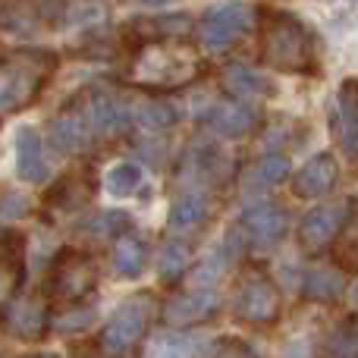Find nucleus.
<instances>
[{"label": "nucleus", "instance_id": "obj_1", "mask_svg": "<svg viewBox=\"0 0 358 358\" xmlns=\"http://www.w3.org/2000/svg\"><path fill=\"white\" fill-rule=\"evenodd\" d=\"M57 69V57L41 48H19L0 57V123L41 98Z\"/></svg>", "mask_w": 358, "mask_h": 358}, {"label": "nucleus", "instance_id": "obj_2", "mask_svg": "<svg viewBox=\"0 0 358 358\" xmlns=\"http://www.w3.org/2000/svg\"><path fill=\"white\" fill-rule=\"evenodd\" d=\"M261 60L280 73H315V35L292 13L267 10L261 22Z\"/></svg>", "mask_w": 358, "mask_h": 358}, {"label": "nucleus", "instance_id": "obj_3", "mask_svg": "<svg viewBox=\"0 0 358 358\" xmlns=\"http://www.w3.org/2000/svg\"><path fill=\"white\" fill-rule=\"evenodd\" d=\"M198 69H201V63L189 48L148 41L132 63V82L138 88H151V92H173V88H182L185 82L195 79Z\"/></svg>", "mask_w": 358, "mask_h": 358}, {"label": "nucleus", "instance_id": "obj_4", "mask_svg": "<svg viewBox=\"0 0 358 358\" xmlns=\"http://www.w3.org/2000/svg\"><path fill=\"white\" fill-rule=\"evenodd\" d=\"M155 317V299L151 292L132 296L120 305L110 315V321L101 330V349L110 358H126L132 349L142 343V336L148 334V324Z\"/></svg>", "mask_w": 358, "mask_h": 358}, {"label": "nucleus", "instance_id": "obj_5", "mask_svg": "<svg viewBox=\"0 0 358 358\" xmlns=\"http://www.w3.org/2000/svg\"><path fill=\"white\" fill-rule=\"evenodd\" d=\"M94 283H98V267H94L92 255L82 252V248H63L50 264L48 296L57 302L79 305L94 289Z\"/></svg>", "mask_w": 358, "mask_h": 358}, {"label": "nucleus", "instance_id": "obj_6", "mask_svg": "<svg viewBox=\"0 0 358 358\" xmlns=\"http://www.w3.org/2000/svg\"><path fill=\"white\" fill-rule=\"evenodd\" d=\"M252 22H255L252 10H248L245 3H239V0L220 3L204 13L201 22H198V44H201L204 50L220 54V50L233 48V41L245 35V31L252 29Z\"/></svg>", "mask_w": 358, "mask_h": 358}, {"label": "nucleus", "instance_id": "obj_7", "mask_svg": "<svg viewBox=\"0 0 358 358\" xmlns=\"http://www.w3.org/2000/svg\"><path fill=\"white\" fill-rule=\"evenodd\" d=\"M50 148L57 155H76V151H85L88 142L94 136V120H92V107H88V92L73 98L54 120H50Z\"/></svg>", "mask_w": 358, "mask_h": 358}, {"label": "nucleus", "instance_id": "obj_8", "mask_svg": "<svg viewBox=\"0 0 358 358\" xmlns=\"http://www.w3.org/2000/svg\"><path fill=\"white\" fill-rule=\"evenodd\" d=\"M236 317L245 324H255V327H264V324H273L280 317V308H283V296H280L277 283L264 273H252L239 283L236 289Z\"/></svg>", "mask_w": 358, "mask_h": 358}, {"label": "nucleus", "instance_id": "obj_9", "mask_svg": "<svg viewBox=\"0 0 358 358\" xmlns=\"http://www.w3.org/2000/svg\"><path fill=\"white\" fill-rule=\"evenodd\" d=\"M289 229V214L286 208L273 201H261L242 210L239 217V233L252 242L255 248H273Z\"/></svg>", "mask_w": 358, "mask_h": 358}, {"label": "nucleus", "instance_id": "obj_10", "mask_svg": "<svg viewBox=\"0 0 358 358\" xmlns=\"http://www.w3.org/2000/svg\"><path fill=\"white\" fill-rule=\"evenodd\" d=\"M0 317H3L6 334L19 336V340H29V343L41 340L48 324H50L48 305H44L38 296H13L10 302L3 305Z\"/></svg>", "mask_w": 358, "mask_h": 358}, {"label": "nucleus", "instance_id": "obj_11", "mask_svg": "<svg viewBox=\"0 0 358 358\" xmlns=\"http://www.w3.org/2000/svg\"><path fill=\"white\" fill-rule=\"evenodd\" d=\"M201 120H204V126H208L210 132H217L220 138H245L248 132H255L261 123L258 110L242 104V101H220V104H210Z\"/></svg>", "mask_w": 358, "mask_h": 358}, {"label": "nucleus", "instance_id": "obj_12", "mask_svg": "<svg viewBox=\"0 0 358 358\" xmlns=\"http://www.w3.org/2000/svg\"><path fill=\"white\" fill-rule=\"evenodd\" d=\"M343 217H346V210L340 204H317V208H311L302 217V223H299V245L308 248V252L330 245L343 227Z\"/></svg>", "mask_w": 358, "mask_h": 358}, {"label": "nucleus", "instance_id": "obj_13", "mask_svg": "<svg viewBox=\"0 0 358 358\" xmlns=\"http://www.w3.org/2000/svg\"><path fill=\"white\" fill-rule=\"evenodd\" d=\"M217 308H220V296L214 289L182 292L164 305V321L170 327H192V324H201L210 315H217Z\"/></svg>", "mask_w": 358, "mask_h": 358}, {"label": "nucleus", "instance_id": "obj_14", "mask_svg": "<svg viewBox=\"0 0 358 358\" xmlns=\"http://www.w3.org/2000/svg\"><path fill=\"white\" fill-rule=\"evenodd\" d=\"M336 173H340V167H336L334 155H315L292 176V192H296L299 198H321L334 189Z\"/></svg>", "mask_w": 358, "mask_h": 358}, {"label": "nucleus", "instance_id": "obj_15", "mask_svg": "<svg viewBox=\"0 0 358 358\" xmlns=\"http://www.w3.org/2000/svg\"><path fill=\"white\" fill-rule=\"evenodd\" d=\"M16 176L22 182H41L48 179V161H44V145L38 129L19 126L16 132Z\"/></svg>", "mask_w": 358, "mask_h": 358}, {"label": "nucleus", "instance_id": "obj_16", "mask_svg": "<svg viewBox=\"0 0 358 358\" xmlns=\"http://www.w3.org/2000/svg\"><path fill=\"white\" fill-rule=\"evenodd\" d=\"M92 192H94V176L88 170H73V173H66L50 185L44 201H48V208H57V210H76L82 204H88Z\"/></svg>", "mask_w": 358, "mask_h": 358}, {"label": "nucleus", "instance_id": "obj_17", "mask_svg": "<svg viewBox=\"0 0 358 358\" xmlns=\"http://www.w3.org/2000/svg\"><path fill=\"white\" fill-rule=\"evenodd\" d=\"M208 198L195 195V192H185L179 195L173 204H170V214H167V229L173 236H192L208 223Z\"/></svg>", "mask_w": 358, "mask_h": 358}, {"label": "nucleus", "instance_id": "obj_18", "mask_svg": "<svg viewBox=\"0 0 358 358\" xmlns=\"http://www.w3.org/2000/svg\"><path fill=\"white\" fill-rule=\"evenodd\" d=\"M220 85H223V92L229 94V101H242V104H245L248 98H267V94L273 92L271 82L248 66H227L220 76Z\"/></svg>", "mask_w": 358, "mask_h": 358}, {"label": "nucleus", "instance_id": "obj_19", "mask_svg": "<svg viewBox=\"0 0 358 358\" xmlns=\"http://www.w3.org/2000/svg\"><path fill=\"white\" fill-rule=\"evenodd\" d=\"M286 176H289V161H286L283 155H264L242 173V185H245V192H252V195H261V192L280 185Z\"/></svg>", "mask_w": 358, "mask_h": 358}, {"label": "nucleus", "instance_id": "obj_20", "mask_svg": "<svg viewBox=\"0 0 358 358\" xmlns=\"http://www.w3.org/2000/svg\"><path fill=\"white\" fill-rule=\"evenodd\" d=\"M346 289V280L336 267H308L302 280V292L311 302H336Z\"/></svg>", "mask_w": 358, "mask_h": 358}, {"label": "nucleus", "instance_id": "obj_21", "mask_svg": "<svg viewBox=\"0 0 358 358\" xmlns=\"http://www.w3.org/2000/svg\"><path fill=\"white\" fill-rule=\"evenodd\" d=\"M336 136L349 157H358V94L349 82L340 92V113H336Z\"/></svg>", "mask_w": 358, "mask_h": 358}, {"label": "nucleus", "instance_id": "obj_22", "mask_svg": "<svg viewBox=\"0 0 358 358\" xmlns=\"http://www.w3.org/2000/svg\"><path fill=\"white\" fill-rule=\"evenodd\" d=\"M145 264H148V248H145L142 239H129V236L117 239V245H113V271L120 277L123 280L138 277L145 271Z\"/></svg>", "mask_w": 358, "mask_h": 358}, {"label": "nucleus", "instance_id": "obj_23", "mask_svg": "<svg viewBox=\"0 0 358 358\" xmlns=\"http://www.w3.org/2000/svg\"><path fill=\"white\" fill-rule=\"evenodd\" d=\"M189 176L192 179H204V182H217L220 173L227 170V155H223L220 148H214V145H198L195 151H192L189 157Z\"/></svg>", "mask_w": 358, "mask_h": 358}, {"label": "nucleus", "instance_id": "obj_24", "mask_svg": "<svg viewBox=\"0 0 358 358\" xmlns=\"http://www.w3.org/2000/svg\"><path fill=\"white\" fill-rule=\"evenodd\" d=\"M321 358H358V324L343 321L327 334L321 346Z\"/></svg>", "mask_w": 358, "mask_h": 358}, {"label": "nucleus", "instance_id": "obj_25", "mask_svg": "<svg viewBox=\"0 0 358 358\" xmlns=\"http://www.w3.org/2000/svg\"><path fill=\"white\" fill-rule=\"evenodd\" d=\"M0 25L10 31H31L38 25L35 0H0Z\"/></svg>", "mask_w": 358, "mask_h": 358}, {"label": "nucleus", "instance_id": "obj_26", "mask_svg": "<svg viewBox=\"0 0 358 358\" xmlns=\"http://www.w3.org/2000/svg\"><path fill=\"white\" fill-rule=\"evenodd\" d=\"M132 120L138 126H145V129L164 132L176 123V110L164 98H151V101H142L138 107H132Z\"/></svg>", "mask_w": 358, "mask_h": 358}, {"label": "nucleus", "instance_id": "obj_27", "mask_svg": "<svg viewBox=\"0 0 358 358\" xmlns=\"http://www.w3.org/2000/svg\"><path fill=\"white\" fill-rule=\"evenodd\" d=\"M336 261H340L346 271H355L358 267V201H352L349 214L343 217L340 242H336Z\"/></svg>", "mask_w": 358, "mask_h": 358}, {"label": "nucleus", "instance_id": "obj_28", "mask_svg": "<svg viewBox=\"0 0 358 358\" xmlns=\"http://www.w3.org/2000/svg\"><path fill=\"white\" fill-rule=\"evenodd\" d=\"M201 343L189 334H164L157 336V343L151 346L148 358H195Z\"/></svg>", "mask_w": 358, "mask_h": 358}, {"label": "nucleus", "instance_id": "obj_29", "mask_svg": "<svg viewBox=\"0 0 358 358\" xmlns=\"http://www.w3.org/2000/svg\"><path fill=\"white\" fill-rule=\"evenodd\" d=\"M138 182H142V167H138V164H129V161L113 164V167L107 170V179H104L107 192H110L113 198L132 195V192L138 189Z\"/></svg>", "mask_w": 358, "mask_h": 358}, {"label": "nucleus", "instance_id": "obj_30", "mask_svg": "<svg viewBox=\"0 0 358 358\" xmlns=\"http://www.w3.org/2000/svg\"><path fill=\"white\" fill-rule=\"evenodd\" d=\"M157 267H161L164 283H176V280L185 277V271H189V248H185L182 242H167V245L161 248Z\"/></svg>", "mask_w": 358, "mask_h": 358}, {"label": "nucleus", "instance_id": "obj_31", "mask_svg": "<svg viewBox=\"0 0 358 358\" xmlns=\"http://www.w3.org/2000/svg\"><path fill=\"white\" fill-rule=\"evenodd\" d=\"M19 283H22V261H19V255L0 258V311H3V305L10 302L13 296H16Z\"/></svg>", "mask_w": 358, "mask_h": 358}, {"label": "nucleus", "instance_id": "obj_32", "mask_svg": "<svg viewBox=\"0 0 358 358\" xmlns=\"http://www.w3.org/2000/svg\"><path fill=\"white\" fill-rule=\"evenodd\" d=\"M126 227H129V214H126V210H104V214H98V220L92 223V229L101 236H117V233H123Z\"/></svg>", "mask_w": 358, "mask_h": 358}, {"label": "nucleus", "instance_id": "obj_33", "mask_svg": "<svg viewBox=\"0 0 358 358\" xmlns=\"http://www.w3.org/2000/svg\"><path fill=\"white\" fill-rule=\"evenodd\" d=\"M29 214V198L22 192H3L0 195V220H19Z\"/></svg>", "mask_w": 358, "mask_h": 358}, {"label": "nucleus", "instance_id": "obj_34", "mask_svg": "<svg viewBox=\"0 0 358 358\" xmlns=\"http://www.w3.org/2000/svg\"><path fill=\"white\" fill-rule=\"evenodd\" d=\"M92 317H94L92 308L66 311V315H60V321H57V330H63V334H73V330H85L88 324H92Z\"/></svg>", "mask_w": 358, "mask_h": 358}, {"label": "nucleus", "instance_id": "obj_35", "mask_svg": "<svg viewBox=\"0 0 358 358\" xmlns=\"http://www.w3.org/2000/svg\"><path fill=\"white\" fill-rule=\"evenodd\" d=\"M210 358H252V349L239 340H220L214 346V355Z\"/></svg>", "mask_w": 358, "mask_h": 358}, {"label": "nucleus", "instance_id": "obj_36", "mask_svg": "<svg viewBox=\"0 0 358 358\" xmlns=\"http://www.w3.org/2000/svg\"><path fill=\"white\" fill-rule=\"evenodd\" d=\"M286 358H308V352L302 346H292V349H286Z\"/></svg>", "mask_w": 358, "mask_h": 358}, {"label": "nucleus", "instance_id": "obj_37", "mask_svg": "<svg viewBox=\"0 0 358 358\" xmlns=\"http://www.w3.org/2000/svg\"><path fill=\"white\" fill-rule=\"evenodd\" d=\"M25 358H57V355H50V352H38V355H25Z\"/></svg>", "mask_w": 358, "mask_h": 358}, {"label": "nucleus", "instance_id": "obj_38", "mask_svg": "<svg viewBox=\"0 0 358 358\" xmlns=\"http://www.w3.org/2000/svg\"><path fill=\"white\" fill-rule=\"evenodd\" d=\"M352 305L358 308V283H355V289H352Z\"/></svg>", "mask_w": 358, "mask_h": 358}, {"label": "nucleus", "instance_id": "obj_39", "mask_svg": "<svg viewBox=\"0 0 358 358\" xmlns=\"http://www.w3.org/2000/svg\"><path fill=\"white\" fill-rule=\"evenodd\" d=\"M142 3H148V6H157V3H164V0H142Z\"/></svg>", "mask_w": 358, "mask_h": 358}]
</instances>
